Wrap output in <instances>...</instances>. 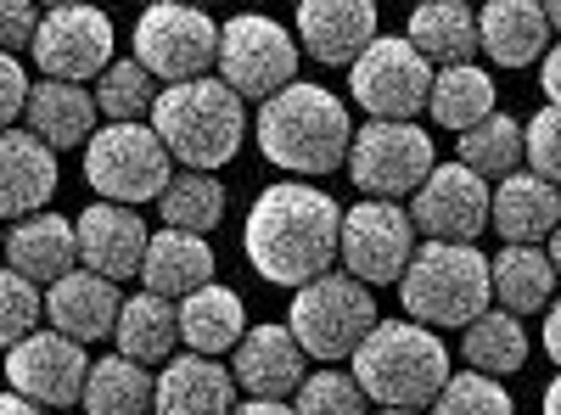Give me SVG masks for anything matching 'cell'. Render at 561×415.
<instances>
[{
    "label": "cell",
    "instance_id": "e575fe53",
    "mask_svg": "<svg viewBox=\"0 0 561 415\" xmlns=\"http://www.w3.org/2000/svg\"><path fill=\"white\" fill-rule=\"evenodd\" d=\"M523 158H528V124H517L511 113H494L478 129L460 135V158L455 163H466L483 180H511L523 169Z\"/></svg>",
    "mask_w": 561,
    "mask_h": 415
},
{
    "label": "cell",
    "instance_id": "5bb4252c",
    "mask_svg": "<svg viewBox=\"0 0 561 415\" xmlns=\"http://www.w3.org/2000/svg\"><path fill=\"white\" fill-rule=\"evenodd\" d=\"M113 23L96 7H51L39 23L34 39V62L45 79H62V84H84V79H102L118 57H113Z\"/></svg>",
    "mask_w": 561,
    "mask_h": 415
},
{
    "label": "cell",
    "instance_id": "277c9868",
    "mask_svg": "<svg viewBox=\"0 0 561 415\" xmlns=\"http://www.w3.org/2000/svg\"><path fill=\"white\" fill-rule=\"evenodd\" d=\"M348 371L365 388V399L382 410H427L455 377L438 332L415 326V320H382L365 337V348L348 359Z\"/></svg>",
    "mask_w": 561,
    "mask_h": 415
},
{
    "label": "cell",
    "instance_id": "ba28073f",
    "mask_svg": "<svg viewBox=\"0 0 561 415\" xmlns=\"http://www.w3.org/2000/svg\"><path fill=\"white\" fill-rule=\"evenodd\" d=\"M433 169H438V152L421 124H382V118L359 124L354 152H348V180L370 203L415 197L433 180Z\"/></svg>",
    "mask_w": 561,
    "mask_h": 415
},
{
    "label": "cell",
    "instance_id": "2e32d148",
    "mask_svg": "<svg viewBox=\"0 0 561 415\" xmlns=\"http://www.w3.org/2000/svg\"><path fill=\"white\" fill-rule=\"evenodd\" d=\"M79 224V264L107 275V281H129V275H140V264H147V247H152V230L147 219H140L135 208L124 203H90L73 214Z\"/></svg>",
    "mask_w": 561,
    "mask_h": 415
},
{
    "label": "cell",
    "instance_id": "f907efd6",
    "mask_svg": "<svg viewBox=\"0 0 561 415\" xmlns=\"http://www.w3.org/2000/svg\"><path fill=\"white\" fill-rule=\"evenodd\" d=\"M377 415H421V410H377Z\"/></svg>",
    "mask_w": 561,
    "mask_h": 415
},
{
    "label": "cell",
    "instance_id": "f35d334b",
    "mask_svg": "<svg viewBox=\"0 0 561 415\" xmlns=\"http://www.w3.org/2000/svg\"><path fill=\"white\" fill-rule=\"evenodd\" d=\"M0 337H7V348H18L23 337H34L39 332V320H45V292L28 281V275H18V269H7L0 275Z\"/></svg>",
    "mask_w": 561,
    "mask_h": 415
},
{
    "label": "cell",
    "instance_id": "f546056e",
    "mask_svg": "<svg viewBox=\"0 0 561 415\" xmlns=\"http://www.w3.org/2000/svg\"><path fill=\"white\" fill-rule=\"evenodd\" d=\"M556 264L545 247H500L494 253V303L505 314H539L556 303Z\"/></svg>",
    "mask_w": 561,
    "mask_h": 415
},
{
    "label": "cell",
    "instance_id": "7bdbcfd3",
    "mask_svg": "<svg viewBox=\"0 0 561 415\" xmlns=\"http://www.w3.org/2000/svg\"><path fill=\"white\" fill-rule=\"evenodd\" d=\"M539 90H545L550 107H561V39L550 45V57L539 62Z\"/></svg>",
    "mask_w": 561,
    "mask_h": 415
},
{
    "label": "cell",
    "instance_id": "3957f363",
    "mask_svg": "<svg viewBox=\"0 0 561 415\" xmlns=\"http://www.w3.org/2000/svg\"><path fill=\"white\" fill-rule=\"evenodd\" d=\"M399 303L404 320L427 332H466L494 303V258L466 242H421L399 281Z\"/></svg>",
    "mask_w": 561,
    "mask_h": 415
},
{
    "label": "cell",
    "instance_id": "1f68e13d",
    "mask_svg": "<svg viewBox=\"0 0 561 415\" xmlns=\"http://www.w3.org/2000/svg\"><path fill=\"white\" fill-rule=\"evenodd\" d=\"M427 113H433L438 129H455V135H466V129H478L483 118H494L500 107H494V79H489V68H483V62L444 68V73L433 79Z\"/></svg>",
    "mask_w": 561,
    "mask_h": 415
},
{
    "label": "cell",
    "instance_id": "8d00e7d4",
    "mask_svg": "<svg viewBox=\"0 0 561 415\" xmlns=\"http://www.w3.org/2000/svg\"><path fill=\"white\" fill-rule=\"evenodd\" d=\"M293 415H370L365 388L354 382V371H314L298 393H293Z\"/></svg>",
    "mask_w": 561,
    "mask_h": 415
},
{
    "label": "cell",
    "instance_id": "4dcf8cb0",
    "mask_svg": "<svg viewBox=\"0 0 561 415\" xmlns=\"http://www.w3.org/2000/svg\"><path fill=\"white\" fill-rule=\"evenodd\" d=\"M152 410H158V377L147 365H135L124 354H107L90 365L84 415H152Z\"/></svg>",
    "mask_w": 561,
    "mask_h": 415
},
{
    "label": "cell",
    "instance_id": "52a82bcc",
    "mask_svg": "<svg viewBox=\"0 0 561 415\" xmlns=\"http://www.w3.org/2000/svg\"><path fill=\"white\" fill-rule=\"evenodd\" d=\"M169 147L152 124H107L84 147V180L102 192V203H158L169 192Z\"/></svg>",
    "mask_w": 561,
    "mask_h": 415
},
{
    "label": "cell",
    "instance_id": "681fc988",
    "mask_svg": "<svg viewBox=\"0 0 561 415\" xmlns=\"http://www.w3.org/2000/svg\"><path fill=\"white\" fill-rule=\"evenodd\" d=\"M545 18H550V34L561 39V0H556V7H545Z\"/></svg>",
    "mask_w": 561,
    "mask_h": 415
},
{
    "label": "cell",
    "instance_id": "484cf974",
    "mask_svg": "<svg viewBox=\"0 0 561 415\" xmlns=\"http://www.w3.org/2000/svg\"><path fill=\"white\" fill-rule=\"evenodd\" d=\"M140 281H147V292H158L169 303H185L192 292L214 287V247H208V237L152 230V247H147V264H140Z\"/></svg>",
    "mask_w": 561,
    "mask_h": 415
},
{
    "label": "cell",
    "instance_id": "d590c367",
    "mask_svg": "<svg viewBox=\"0 0 561 415\" xmlns=\"http://www.w3.org/2000/svg\"><path fill=\"white\" fill-rule=\"evenodd\" d=\"M163 102V84L140 68L135 57H118L102 79H96V107L113 118V124H152Z\"/></svg>",
    "mask_w": 561,
    "mask_h": 415
},
{
    "label": "cell",
    "instance_id": "8992f818",
    "mask_svg": "<svg viewBox=\"0 0 561 415\" xmlns=\"http://www.w3.org/2000/svg\"><path fill=\"white\" fill-rule=\"evenodd\" d=\"M287 326L309 359L337 365V359H354L365 348V337L382 326V314H377V298H370L365 281H354L348 269H332L320 281H309L304 292H293Z\"/></svg>",
    "mask_w": 561,
    "mask_h": 415
},
{
    "label": "cell",
    "instance_id": "d6a6232c",
    "mask_svg": "<svg viewBox=\"0 0 561 415\" xmlns=\"http://www.w3.org/2000/svg\"><path fill=\"white\" fill-rule=\"evenodd\" d=\"M460 359H466V371H483L494 382L511 377V371H523V365H528V332H523V320L505 314V309H489L483 320L466 326Z\"/></svg>",
    "mask_w": 561,
    "mask_h": 415
},
{
    "label": "cell",
    "instance_id": "7402d4cb",
    "mask_svg": "<svg viewBox=\"0 0 561 415\" xmlns=\"http://www.w3.org/2000/svg\"><path fill=\"white\" fill-rule=\"evenodd\" d=\"M152 415H237V371L208 354H174L158 371Z\"/></svg>",
    "mask_w": 561,
    "mask_h": 415
},
{
    "label": "cell",
    "instance_id": "74e56055",
    "mask_svg": "<svg viewBox=\"0 0 561 415\" xmlns=\"http://www.w3.org/2000/svg\"><path fill=\"white\" fill-rule=\"evenodd\" d=\"M433 415H511V393L483 371H455L449 388L438 393Z\"/></svg>",
    "mask_w": 561,
    "mask_h": 415
},
{
    "label": "cell",
    "instance_id": "ab89813d",
    "mask_svg": "<svg viewBox=\"0 0 561 415\" xmlns=\"http://www.w3.org/2000/svg\"><path fill=\"white\" fill-rule=\"evenodd\" d=\"M528 169L561 186V107H539L528 118Z\"/></svg>",
    "mask_w": 561,
    "mask_h": 415
},
{
    "label": "cell",
    "instance_id": "7c38bea8",
    "mask_svg": "<svg viewBox=\"0 0 561 415\" xmlns=\"http://www.w3.org/2000/svg\"><path fill=\"white\" fill-rule=\"evenodd\" d=\"M410 219L421 242H466L478 247V237L494 224V186L466 163H438L433 180L410 197Z\"/></svg>",
    "mask_w": 561,
    "mask_h": 415
},
{
    "label": "cell",
    "instance_id": "ffe728a7",
    "mask_svg": "<svg viewBox=\"0 0 561 415\" xmlns=\"http://www.w3.org/2000/svg\"><path fill=\"white\" fill-rule=\"evenodd\" d=\"M118 314H124V298H118V281L96 269H73L68 281H57L45 292V320L51 332L73 337V343H96V337H113L118 332Z\"/></svg>",
    "mask_w": 561,
    "mask_h": 415
},
{
    "label": "cell",
    "instance_id": "603a6c76",
    "mask_svg": "<svg viewBox=\"0 0 561 415\" xmlns=\"http://www.w3.org/2000/svg\"><path fill=\"white\" fill-rule=\"evenodd\" d=\"M28 129L39 135L51 152H79L102 135V107H96V90L84 84H62V79H39L34 96H28Z\"/></svg>",
    "mask_w": 561,
    "mask_h": 415
},
{
    "label": "cell",
    "instance_id": "ee69618b",
    "mask_svg": "<svg viewBox=\"0 0 561 415\" xmlns=\"http://www.w3.org/2000/svg\"><path fill=\"white\" fill-rule=\"evenodd\" d=\"M545 354H550V359L561 365V298H556V303L545 309Z\"/></svg>",
    "mask_w": 561,
    "mask_h": 415
},
{
    "label": "cell",
    "instance_id": "4fadbf2b",
    "mask_svg": "<svg viewBox=\"0 0 561 415\" xmlns=\"http://www.w3.org/2000/svg\"><path fill=\"white\" fill-rule=\"evenodd\" d=\"M415 219L399 203H354L343 214V269L365 287H393L415 258Z\"/></svg>",
    "mask_w": 561,
    "mask_h": 415
},
{
    "label": "cell",
    "instance_id": "9c48e42d",
    "mask_svg": "<svg viewBox=\"0 0 561 415\" xmlns=\"http://www.w3.org/2000/svg\"><path fill=\"white\" fill-rule=\"evenodd\" d=\"M219 39H225V23H214L197 7H147L135 23V62L163 90L192 84V79H208V68H219Z\"/></svg>",
    "mask_w": 561,
    "mask_h": 415
},
{
    "label": "cell",
    "instance_id": "c3c4849f",
    "mask_svg": "<svg viewBox=\"0 0 561 415\" xmlns=\"http://www.w3.org/2000/svg\"><path fill=\"white\" fill-rule=\"evenodd\" d=\"M545 253H550V264H556V275H561V230H556V237L545 242Z\"/></svg>",
    "mask_w": 561,
    "mask_h": 415
},
{
    "label": "cell",
    "instance_id": "cb8c5ba5",
    "mask_svg": "<svg viewBox=\"0 0 561 415\" xmlns=\"http://www.w3.org/2000/svg\"><path fill=\"white\" fill-rule=\"evenodd\" d=\"M494 230L505 247H539L561 230V186L539 180L534 169H517L494 186Z\"/></svg>",
    "mask_w": 561,
    "mask_h": 415
},
{
    "label": "cell",
    "instance_id": "e0dca14e",
    "mask_svg": "<svg viewBox=\"0 0 561 415\" xmlns=\"http://www.w3.org/2000/svg\"><path fill=\"white\" fill-rule=\"evenodd\" d=\"M298 39L320 68H354L377 45V7L370 0H304Z\"/></svg>",
    "mask_w": 561,
    "mask_h": 415
},
{
    "label": "cell",
    "instance_id": "44dd1931",
    "mask_svg": "<svg viewBox=\"0 0 561 415\" xmlns=\"http://www.w3.org/2000/svg\"><path fill=\"white\" fill-rule=\"evenodd\" d=\"M57 192V152L39 141L34 129H7L0 135V214L12 224L34 219Z\"/></svg>",
    "mask_w": 561,
    "mask_h": 415
},
{
    "label": "cell",
    "instance_id": "8fae6325",
    "mask_svg": "<svg viewBox=\"0 0 561 415\" xmlns=\"http://www.w3.org/2000/svg\"><path fill=\"white\" fill-rule=\"evenodd\" d=\"M219 79L237 90L242 102H275L287 84H298V39L275 18L242 12L225 23L219 39Z\"/></svg>",
    "mask_w": 561,
    "mask_h": 415
},
{
    "label": "cell",
    "instance_id": "30bf717a",
    "mask_svg": "<svg viewBox=\"0 0 561 415\" xmlns=\"http://www.w3.org/2000/svg\"><path fill=\"white\" fill-rule=\"evenodd\" d=\"M433 79H438V68L404 34H382L348 68V96L382 124H415V113L433 102Z\"/></svg>",
    "mask_w": 561,
    "mask_h": 415
},
{
    "label": "cell",
    "instance_id": "f6af8a7d",
    "mask_svg": "<svg viewBox=\"0 0 561 415\" xmlns=\"http://www.w3.org/2000/svg\"><path fill=\"white\" fill-rule=\"evenodd\" d=\"M237 415H293V404L287 399H242Z\"/></svg>",
    "mask_w": 561,
    "mask_h": 415
},
{
    "label": "cell",
    "instance_id": "4316f807",
    "mask_svg": "<svg viewBox=\"0 0 561 415\" xmlns=\"http://www.w3.org/2000/svg\"><path fill=\"white\" fill-rule=\"evenodd\" d=\"M248 332H253L248 326V303H242L237 287H225V281H214V287H203V292H192L180 303V343L192 354H208V359L237 354V343Z\"/></svg>",
    "mask_w": 561,
    "mask_h": 415
},
{
    "label": "cell",
    "instance_id": "b9f144b4",
    "mask_svg": "<svg viewBox=\"0 0 561 415\" xmlns=\"http://www.w3.org/2000/svg\"><path fill=\"white\" fill-rule=\"evenodd\" d=\"M28 96H34V84H28L23 62H18V57H7V62H0V118L18 124V118L28 113Z\"/></svg>",
    "mask_w": 561,
    "mask_h": 415
},
{
    "label": "cell",
    "instance_id": "d4e9b609",
    "mask_svg": "<svg viewBox=\"0 0 561 415\" xmlns=\"http://www.w3.org/2000/svg\"><path fill=\"white\" fill-rule=\"evenodd\" d=\"M478 34H483L489 62H500V68L545 62L550 45H556L550 18H545V7H534V0H489V7L478 12Z\"/></svg>",
    "mask_w": 561,
    "mask_h": 415
},
{
    "label": "cell",
    "instance_id": "bcb514c9",
    "mask_svg": "<svg viewBox=\"0 0 561 415\" xmlns=\"http://www.w3.org/2000/svg\"><path fill=\"white\" fill-rule=\"evenodd\" d=\"M0 415H45V404H34L23 393H7V399H0Z\"/></svg>",
    "mask_w": 561,
    "mask_h": 415
},
{
    "label": "cell",
    "instance_id": "6da1fadb",
    "mask_svg": "<svg viewBox=\"0 0 561 415\" xmlns=\"http://www.w3.org/2000/svg\"><path fill=\"white\" fill-rule=\"evenodd\" d=\"M248 264L275 287L304 292L309 281L343 264V208L332 192L304 186V180H275L259 192L248 230H242Z\"/></svg>",
    "mask_w": 561,
    "mask_h": 415
},
{
    "label": "cell",
    "instance_id": "ac0fdd59",
    "mask_svg": "<svg viewBox=\"0 0 561 415\" xmlns=\"http://www.w3.org/2000/svg\"><path fill=\"white\" fill-rule=\"evenodd\" d=\"M304 343L293 337V326H259L237 343L230 354V371H237V388L248 399H293L309 377H304Z\"/></svg>",
    "mask_w": 561,
    "mask_h": 415
},
{
    "label": "cell",
    "instance_id": "836d02e7",
    "mask_svg": "<svg viewBox=\"0 0 561 415\" xmlns=\"http://www.w3.org/2000/svg\"><path fill=\"white\" fill-rule=\"evenodd\" d=\"M158 219H163V230H185V237H214L219 219H225V186H219V174L180 169V174L169 180V192L158 197Z\"/></svg>",
    "mask_w": 561,
    "mask_h": 415
},
{
    "label": "cell",
    "instance_id": "83f0119b",
    "mask_svg": "<svg viewBox=\"0 0 561 415\" xmlns=\"http://www.w3.org/2000/svg\"><path fill=\"white\" fill-rule=\"evenodd\" d=\"M404 39H410L438 73H444V68H466V62L483 51L478 12H472V7H460V0H433V7H415Z\"/></svg>",
    "mask_w": 561,
    "mask_h": 415
},
{
    "label": "cell",
    "instance_id": "60d3db41",
    "mask_svg": "<svg viewBox=\"0 0 561 415\" xmlns=\"http://www.w3.org/2000/svg\"><path fill=\"white\" fill-rule=\"evenodd\" d=\"M39 23H45V12H39V7H28V0H7V7H0V39H7V57L34 51Z\"/></svg>",
    "mask_w": 561,
    "mask_h": 415
},
{
    "label": "cell",
    "instance_id": "f1b7e54d",
    "mask_svg": "<svg viewBox=\"0 0 561 415\" xmlns=\"http://www.w3.org/2000/svg\"><path fill=\"white\" fill-rule=\"evenodd\" d=\"M113 343H118V354L124 359H135V365H163L174 359V348H180V303H169V298H158V292H147L140 287L135 298H124V314H118V332H113Z\"/></svg>",
    "mask_w": 561,
    "mask_h": 415
},
{
    "label": "cell",
    "instance_id": "9a60e30c",
    "mask_svg": "<svg viewBox=\"0 0 561 415\" xmlns=\"http://www.w3.org/2000/svg\"><path fill=\"white\" fill-rule=\"evenodd\" d=\"M90 359L84 343L62 337V332H34L18 348H7V382L12 393L34 399V404H84V382H90Z\"/></svg>",
    "mask_w": 561,
    "mask_h": 415
},
{
    "label": "cell",
    "instance_id": "5b68a950",
    "mask_svg": "<svg viewBox=\"0 0 561 415\" xmlns=\"http://www.w3.org/2000/svg\"><path fill=\"white\" fill-rule=\"evenodd\" d=\"M152 129L163 135V147L180 169L214 174L248 141V102L214 73L192 79V84H169L152 113Z\"/></svg>",
    "mask_w": 561,
    "mask_h": 415
},
{
    "label": "cell",
    "instance_id": "7dc6e473",
    "mask_svg": "<svg viewBox=\"0 0 561 415\" xmlns=\"http://www.w3.org/2000/svg\"><path fill=\"white\" fill-rule=\"evenodd\" d=\"M545 415H561V377L545 388Z\"/></svg>",
    "mask_w": 561,
    "mask_h": 415
},
{
    "label": "cell",
    "instance_id": "d6986e66",
    "mask_svg": "<svg viewBox=\"0 0 561 415\" xmlns=\"http://www.w3.org/2000/svg\"><path fill=\"white\" fill-rule=\"evenodd\" d=\"M7 269L28 275L34 287L51 292L57 281L79 269V224L68 214H34V219H18L7 230Z\"/></svg>",
    "mask_w": 561,
    "mask_h": 415
},
{
    "label": "cell",
    "instance_id": "7a4b0ae2",
    "mask_svg": "<svg viewBox=\"0 0 561 415\" xmlns=\"http://www.w3.org/2000/svg\"><path fill=\"white\" fill-rule=\"evenodd\" d=\"M348 102L325 84H287L259 107V152L287 174H337L354 152Z\"/></svg>",
    "mask_w": 561,
    "mask_h": 415
}]
</instances>
